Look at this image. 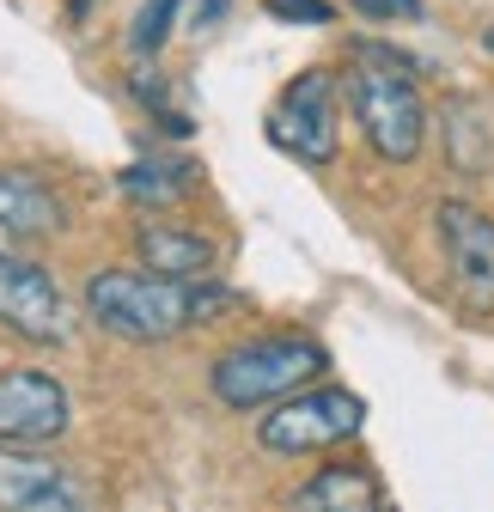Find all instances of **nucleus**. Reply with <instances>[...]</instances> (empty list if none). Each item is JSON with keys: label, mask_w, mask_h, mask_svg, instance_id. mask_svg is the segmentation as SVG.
<instances>
[{"label": "nucleus", "mask_w": 494, "mask_h": 512, "mask_svg": "<svg viewBox=\"0 0 494 512\" xmlns=\"http://www.w3.org/2000/svg\"><path fill=\"white\" fill-rule=\"evenodd\" d=\"M226 305H238L220 281H183V275H129V269H98L86 281V311L92 324L110 330L116 342H171L202 330L208 317H220Z\"/></svg>", "instance_id": "obj_1"}, {"label": "nucleus", "mask_w": 494, "mask_h": 512, "mask_svg": "<svg viewBox=\"0 0 494 512\" xmlns=\"http://www.w3.org/2000/svg\"><path fill=\"white\" fill-rule=\"evenodd\" d=\"M342 92H348V110L360 122L366 147H373L385 165H409L427 147V104H421L415 68L397 49H385V43L354 49L348 74H342Z\"/></svg>", "instance_id": "obj_2"}, {"label": "nucleus", "mask_w": 494, "mask_h": 512, "mask_svg": "<svg viewBox=\"0 0 494 512\" xmlns=\"http://www.w3.org/2000/svg\"><path fill=\"white\" fill-rule=\"evenodd\" d=\"M324 366H330V354L312 336H263V342H244V348L220 354L208 384L226 409H269V403L305 391Z\"/></svg>", "instance_id": "obj_3"}, {"label": "nucleus", "mask_w": 494, "mask_h": 512, "mask_svg": "<svg viewBox=\"0 0 494 512\" xmlns=\"http://www.w3.org/2000/svg\"><path fill=\"white\" fill-rule=\"evenodd\" d=\"M360 421H366V403L354 391L324 384V391H293V397L269 403V415L257 421V439L281 458H305V452H330V445L354 439Z\"/></svg>", "instance_id": "obj_4"}, {"label": "nucleus", "mask_w": 494, "mask_h": 512, "mask_svg": "<svg viewBox=\"0 0 494 512\" xmlns=\"http://www.w3.org/2000/svg\"><path fill=\"white\" fill-rule=\"evenodd\" d=\"M336 128H342V80L312 68V74H299L275 110H269V141L281 153H293L299 165H330L336 159Z\"/></svg>", "instance_id": "obj_5"}, {"label": "nucleus", "mask_w": 494, "mask_h": 512, "mask_svg": "<svg viewBox=\"0 0 494 512\" xmlns=\"http://www.w3.org/2000/svg\"><path fill=\"white\" fill-rule=\"evenodd\" d=\"M0 512H92V488L43 445H0Z\"/></svg>", "instance_id": "obj_6"}, {"label": "nucleus", "mask_w": 494, "mask_h": 512, "mask_svg": "<svg viewBox=\"0 0 494 512\" xmlns=\"http://www.w3.org/2000/svg\"><path fill=\"white\" fill-rule=\"evenodd\" d=\"M0 324L25 342H43V348L68 342V330H74L61 287L19 250H0Z\"/></svg>", "instance_id": "obj_7"}, {"label": "nucleus", "mask_w": 494, "mask_h": 512, "mask_svg": "<svg viewBox=\"0 0 494 512\" xmlns=\"http://www.w3.org/2000/svg\"><path fill=\"white\" fill-rule=\"evenodd\" d=\"M440 250H446V269L452 287L470 311L494 317V214L470 208V202H440Z\"/></svg>", "instance_id": "obj_8"}, {"label": "nucleus", "mask_w": 494, "mask_h": 512, "mask_svg": "<svg viewBox=\"0 0 494 512\" xmlns=\"http://www.w3.org/2000/svg\"><path fill=\"white\" fill-rule=\"evenodd\" d=\"M74 421V403L61 391V378L37 366L0 372V445H49Z\"/></svg>", "instance_id": "obj_9"}, {"label": "nucleus", "mask_w": 494, "mask_h": 512, "mask_svg": "<svg viewBox=\"0 0 494 512\" xmlns=\"http://www.w3.org/2000/svg\"><path fill=\"white\" fill-rule=\"evenodd\" d=\"M55 232H68V202L43 171L25 165H0V238L43 244Z\"/></svg>", "instance_id": "obj_10"}, {"label": "nucleus", "mask_w": 494, "mask_h": 512, "mask_svg": "<svg viewBox=\"0 0 494 512\" xmlns=\"http://www.w3.org/2000/svg\"><path fill=\"white\" fill-rule=\"evenodd\" d=\"M287 512H379V482L366 464H324Z\"/></svg>", "instance_id": "obj_11"}, {"label": "nucleus", "mask_w": 494, "mask_h": 512, "mask_svg": "<svg viewBox=\"0 0 494 512\" xmlns=\"http://www.w3.org/2000/svg\"><path fill=\"white\" fill-rule=\"evenodd\" d=\"M141 263L153 275H183V281H202L214 269V238L190 232V226H141Z\"/></svg>", "instance_id": "obj_12"}, {"label": "nucleus", "mask_w": 494, "mask_h": 512, "mask_svg": "<svg viewBox=\"0 0 494 512\" xmlns=\"http://www.w3.org/2000/svg\"><path fill=\"white\" fill-rule=\"evenodd\" d=\"M196 189V165L190 159H135L122 171V196L141 208H171Z\"/></svg>", "instance_id": "obj_13"}, {"label": "nucleus", "mask_w": 494, "mask_h": 512, "mask_svg": "<svg viewBox=\"0 0 494 512\" xmlns=\"http://www.w3.org/2000/svg\"><path fill=\"white\" fill-rule=\"evenodd\" d=\"M171 19H177V0H147V7L135 13V49L153 55V49L171 37Z\"/></svg>", "instance_id": "obj_14"}, {"label": "nucleus", "mask_w": 494, "mask_h": 512, "mask_svg": "<svg viewBox=\"0 0 494 512\" xmlns=\"http://www.w3.org/2000/svg\"><path fill=\"white\" fill-rule=\"evenodd\" d=\"M269 13L275 19H293V25H330L336 19L330 0H269Z\"/></svg>", "instance_id": "obj_15"}, {"label": "nucleus", "mask_w": 494, "mask_h": 512, "mask_svg": "<svg viewBox=\"0 0 494 512\" xmlns=\"http://www.w3.org/2000/svg\"><path fill=\"white\" fill-rule=\"evenodd\" d=\"M354 13H366V19H421V0H354Z\"/></svg>", "instance_id": "obj_16"}]
</instances>
